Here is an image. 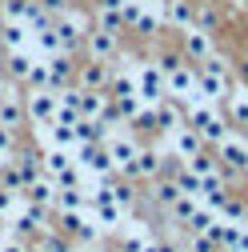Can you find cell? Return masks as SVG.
I'll list each match as a JSON object with an SVG mask.
<instances>
[{
    "label": "cell",
    "mask_w": 248,
    "mask_h": 252,
    "mask_svg": "<svg viewBox=\"0 0 248 252\" xmlns=\"http://www.w3.org/2000/svg\"><path fill=\"white\" fill-rule=\"evenodd\" d=\"M188 124L200 132V140H208V144H220V140L228 136V124H224V116L216 112V104H208V100L188 104Z\"/></svg>",
    "instance_id": "cell-1"
},
{
    "label": "cell",
    "mask_w": 248,
    "mask_h": 252,
    "mask_svg": "<svg viewBox=\"0 0 248 252\" xmlns=\"http://www.w3.org/2000/svg\"><path fill=\"white\" fill-rule=\"evenodd\" d=\"M136 96L144 104H160L168 96V84H164V68L160 60H148V64H136Z\"/></svg>",
    "instance_id": "cell-2"
},
{
    "label": "cell",
    "mask_w": 248,
    "mask_h": 252,
    "mask_svg": "<svg viewBox=\"0 0 248 252\" xmlns=\"http://www.w3.org/2000/svg\"><path fill=\"white\" fill-rule=\"evenodd\" d=\"M24 116L36 124V128H48L56 120V92L52 88H32L24 96Z\"/></svg>",
    "instance_id": "cell-3"
},
{
    "label": "cell",
    "mask_w": 248,
    "mask_h": 252,
    "mask_svg": "<svg viewBox=\"0 0 248 252\" xmlns=\"http://www.w3.org/2000/svg\"><path fill=\"white\" fill-rule=\"evenodd\" d=\"M164 152H168V156H176V160H192L196 152H204V140H200V132L192 128V124L184 120L180 128H172V132H168Z\"/></svg>",
    "instance_id": "cell-4"
},
{
    "label": "cell",
    "mask_w": 248,
    "mask_h": 252,
    "mask_svg": "<svg viewBox=\"0 0 248 252\" xmlns=\"http://www.w3.org/2000/svg\"><path fill=\"white\" fill-rule=\"evenodd\" d=\"M52 28H56V36H60V48L64 52H72L76 44H84V36H88V20L80 16V12H60L56 20H52Z\"/></svg>",
    "instance_id": "cell-5"
},
{
    "label": "cell",
    "mask_w": 248,
    "mask_h": 252,
    "mask_svg": "<svg viewBox=\"0 0 248 252\" xmlns=\"http://www.w3.org/2000/svg\"><path fill=\"white\" fill-rule=\"evenodd\" d=\"M164 84H168V96H172V100L196 104V72H192V68H184V64L168 68V72H164Z\"/></svg>",
    "instance_id": "cell-6"
},
{
    "label": "cell",
    "mask_w": 248,
    "mask_h": 252,
    "mask_svg": "<svg viewBox=\"0 0 248 252\" xmlns=\"http://www.w3.org/2000/svg\"><path fill=\"white\" fill-rule=\"evenodd\" d=\"M104 148H108V156H112V168L128 176V168H132V160H136L140 144H136V140H132L128 132H112V136L104 140Z\"/></svg>",
    "instance_id": "cell-7"
},
{
    "label": "cell",
    "mask_w": 248,
    "mask_h": 252,
    "mask_svg": "<svg viewBox=\"0 0 248 252\" xmlns=\"http://www.w3.org/2000/svg\"><path fill=\"white\" fill-rule=\"evenodd\" d=\"M228 88H232V76H228V72H212V68L196 72V100L216 104V100L228 96Z\"/></svg>",
    "instance_id": "cell-8"
},
{
    "label": "cell",
    "mask_w": 248,
    "mask_h": 252,
    "mask_svg": "<svg viewBox=\"0 0 248 252\" xmlns=\"http://www.w3.org/2000/svg\"><path fill=\"white\" fill-rule=\"evenodd\" d=\"M216 160H224L236 172H248V140L236 136V132H228L220 144H216Z\"/></svg>",
    "instance_id": "cell-9"
},
{
    "label": "cell",
    "mask_w": 248,
    "mask_h": 252,
    "mask_svg": "<svg viewBox=\"0 0 248 252\" xmlns=\"http://www.w3.org/2000/svg\"><path fill=\"white\" fill-rule=\"evenodd\" d=\"M164 156H168L164 148H140V152H136V160H132V168H128V176H144V180H156V176L164 172V164H168Z\"/></svg>",
    "instance_id": "cell-10"
},
{
    "label": "cell",
    "mask_w": 248,
    "mask_h": 252,
    "mask_svg": "<svg viewBox=\"0 0 248 252\" xmlns=\"http://www.w3.org/2000/svg\"><path fill=\"white\" fill-rule=\"evenodd\" d=\"M184 52H188L192 60H200V64H204V60L216 52V48H212V28H204V24L184 28Z\"/></svg>",
    "instance_id": "cell-11"
},
{
    "label": "cell",
    "mask_w": 248,
    "mask_h": 252,
    "mask_svg": "<svg viewBox=\"0 0 248 252\" xmlns=\"http://www.w3.org/2000/svg\"><path fill=\"white\" fill-rule=\"evenodd\" d=\"M12 228L16 236H32V232H44V204H20V212H12Z\"/></svg>",
    "instance_id": "cell-12"
},
{
    "label": "cell",
    "mask_w": 248,
    "mask_h": 252,
    "mask_svg": "<svg viewBox=\"0 0 248 252\" xmlns=\"http://www.w3.org/2000/svg\"><path fill=\"white\" fill-rule=\"evenodd\" d=\"M84 48L92 60H108L116 56V32H108V28H88V36H84Z\"/></svg>",
    "instance_id": "cell-13"
},
{
    "label": "cell",
    "mask_w": 248,
    "mask_h": 252,
    "mask_svg": "<svg viewBox=\"0 0 248 252\" xmlns=\"http://www.w3.org/2000/svg\"><path fill=\"white\" fill-rule=\"evenodd\" d=\"M108 104H112V96L104 88H80V116L84 120H100L108 112Z\"/></svg>",
    "instance_id": "cell-14"
},
{
    "label": "cell",
    "mask_w": 248,
    "mask_h": 252,
    "mask_svg": "<svg viewBox=\"0 0 248 252\" xmlns=\"http://www.w3.org/2000/svg\"><path fill=\"white\" fill-rule=\"evenodd\" d=\"M88 208H92V216H96L100 232H120V224H124V208H120L116 200H96V204H88Z\"/></svg>",
    "instance_id": "cell-15"
},
{
    "label": "cell",
    "mask_w": 248,
    "mask_h": 252,
    "mask_svg": "<svg viewBox=\"0 0 248 252\" xmlns=\"http://www.w3.org/2000/svg\"><path fill=\"white\" fill-rule=\"evenodd\" d=\"M144 244H152V232H148V224H128V220H124L120 224V248L124 252H144Z\"/></svg>",
    "instance_id": "cell-16"
},
{
    "label": "cell",
    "mask_w": 248,
    "mask_h": 252,
    "mask_svg": "<svg viewBox=\"0 0 248 252\" xmlns=\"http://www.w3.org/2000/svg\"><path fill=\"white\" fill-rule=\"evenodd\" d=\"M0 36H4V48H8V52L32 48V28H28V24H20V20H4V28H0Z\"/></svg>",
    "instance_id": "cell-17"
},
{
    "label": "cell",
    "mask_w": 248,
    "mask_h": 252,
    "mask_svg": "<svg viewBox=\"0 0 248 252\" xmlns=\"http://www.w3.org/2000/svg\"><path fill=\"white\" fill-rule=\"evenodd\" d=\"M48 60V80H52V92L68 88V72H72V52H56V56H44Z\"/></svg>",
    "instance_id": "cell-18"
},
{
    "label": "cell",
    "mask_w": 248,
    "mask_h": 252,
    "mask_svg": "<svg viewBox=\"0 0 248 252\" xmlns=\"http://www.w3.org/2000/svg\"><path fill=\"white\" fill-rule=\"evenodd\" d=\"M56 188H60V184H56V180L44 172V176H36L32 184L24 188V200H32V204H44V208H48V204L56 200Z\"/></svg>",
    "instance_id": "cell-19"
},
{
    "label": "cell",
    "mask_w": 248,
    "mask_h": 252,
    "mask_svg": "<svg viewBox=\"0 0 248 252\" xmlns=\"http://www.w3.org/2000/svg\"><path fill=\"white\" fill-rule=\"evenodd\" d=\"M184 124V112H180V100H172V96H164L160 104H156V128L160 132H172V128H180Z\"/></svg>",
    "instance_id": "cell-20"
},
{
    "label": "cell",
    "mask_w": 248,
    "mask_h": 252,
    "mask_svg": "<svg viewBox=\"0 0 248 252\" xmlns=\"http://www.w3.org/2000/svg\"><path fill=\"white\" fill-rule=\"evenodd\" d=\"M164 20H168V24H176L180 32H184V28H192V24H196V8L188 4V0H168Z\"/></svg>",
    "instance_id": "cell-21"
},
{
    "label": "cell",
    "mask_w": 248,
    "mask_h": 252,
    "mask_svg": "<svg viewBox=\"0 0 248 252\" xmlns=\"http://www.w3.org/2000/svg\"><path fill=\"white\" fill-rule=\"evenodd\" d=\"M112 80L108 64L104 60H88V64H80V88H104Z\"/></svg>",
    "instance_id": "cell-22"
},
{
    "label": "cell",
    "mask_w": 248,
    "mask_h": 252,
    "mask_svg": "<svg viewBox=\"0 0 248 252\" xmlns=\"http://www.w3.org/2000/svg\"><path fill=\"white\" fill-rule=\"evenodd\" d=\"M224 104H228V116H232L236 124H248V84H236V88H228Z\"/></svg>",
    "instance_id": "cell-23"
},
{
    "label": "cell",
    "mask_w": 248,
    "mask_h": 252,
    "mask_svg": "<svg viewBox=\"0 0 248 252\" xmlns=\"http://www.w3.org/2000/svg\"><path fill=\"white\" fill-rule=\"evenodd\" d=\"M40 56H32V48H20V52H8V76L16 80H28L32 76V64H36Z\"/></svg>",
    "instance_id": "cell-24"
},
{
    "label": "cell",
    "mask_w": 248,
    "mask_h": 252,
    "mask_svg": "<svg viewBox=\"0 0 248 252\" xmlns=\"http://www.w3.org/2000/svg\"><path fill=\"white\" fill-rule=\"evenodd\" d=\"M60 212H80L88 208V192L84 188H56V200H52Z\"/></svg>",
    "instance_id": "cell-25"
},
{
    "label": "cell",
    "mask_w": 248,
    "mask_h": 252,
    "mask_svg": "<svg viewBox=\"0 0 248 252\" xmlns=\"http://www.w3.org/2000/svg\"><path fill=\"white\" fill-rule=\"evenodd\" d=\"M32 48L40 52V56H56V52H64L60 48V36H56V28L48 24V28H40V32H32Z\"/></svg>",
    "instance_id": "cell-26"
},
{
    "label": "cell",
    "mask_w": 248,
    "mask_h": 252,
    "mask_svg": "<svg viewBox=\"0 0 248 252\" xmlns=\"http://www.w3.org/2000/svg\"><path fill=\"white\" fill-rule=\"evenodd\" d=\"M20 120H24V104L16 96H0V124L4 128H20Z\"/></svg>",
    "instance_id": "cell-27"
},
{
    "label": "cell",
    "mask_w": 248,
    "mask_h": 252,
    "mask_svg": "<svg viewBox=\"0 0 248 252\" xmlns=\"http://www.w3.org/2000/svg\"><path fill=\"white\" fill-rule=\"evenodd\" d=\"M172 180H176V188H180V196H196V200H200V176H196L192 168L172 172Z\"/></svg>",
    "instance_id": "cell-28"
},
{
    "label": "cell",
    "mask_w": 248,
    "mask_h": 252,
    "mask_svg": "<svg viewBox=\"0 0 248 252\" xmlns=\"http://www.w3.org/2000/svg\"><path fill=\"white\" fill-rule=\"evenodd\" d=\"M196 208H200V200H196V196H176V204L168 208V216L176 220V224H188Z\"/></svg>",
    "instance_id": "cell-29"
},
{
    "label": "cell",
    "mask_w": 248,
    "mask_h": 252,
    "mask_svg": "<svg viewBox=\"0 0 248 252\" xmlns=\"http://www.w3.org/2000/svg\"><path fill=\"white\" fill-rule=\"evenodd\" d=\"M176 196H180V188H176V180H156V184H152V200H156V204L172 208V204H176Z\"/></svg>",
    "instance_id": "cell-30"
},
{
    "label": "cell",
    "mask_w": 248,
    "mask_h": 252,
    "mask_svg": "<svg viewBox=\"0 0 248 252\" xmlns=\"http://www.w3.org/2000/svg\"><path fill=\"white\" fill-rule=\"evenodd\" d=\"M184 168H192L196 176H212V172H220V160H216V156H208V152H196L192 160H184Z\"/></svg>",
    "instance_id": "cell-31"
},
{
    "label": "cell",
    "mask_w": 248,
    "mask_h": 252,
    "mask_svg": "<svg viewBox=\"0 0 248 252\" xmlns=\"http://www.w3.org/2000/svg\"><path fill=\"white\" fill-rule=\"evenodd\" d=\"M96 28H108V32H120V28H124V16L116 12V8H96Z\"/></svg>",
    "instance_id": "cell-32"
},
{
    "label": "cell",
    "mask_w": 248,
    "mask_h": 252,
    "mask_svg": "<svg viewBox=\"0 0 248 252\" xmlns=\"http://www.w3.org/2000/svg\"><path fill=\"white\" fill-rule=\"evenodd\" d=\"M36 252H72V248H68V240H64V236H56V232H40Z\"/></svg>",
    "instance_id": "cell-33"
},
{
    "label": "cell",
    "mask_w": 248,
    "mask_h": 252,
    "mask_svg": "<svg viewBox=\"0 0 248 252\" xmlns=\"http://www.w3.org/2000/svg\"><path fill=\"white\" fill-rule=\"evenodd\" d=\"M28 84H32V88H52V80H48V60H44V56L32 64V76H28Z\"/></svg>",
    "instance_id": "cell-34"
},
{
    "label": "cell",
    "mask_w": 248,
    "mask_h": 252,
    "mask_svg": "<svg viewBox=\"0 0 248 252\" xmlns=\"http://www.w3.org/2000/svg\"><path fill=\"white\" fill-rule=\"evenodd\" d=\"M112 200H116V204H120L124 212H128L136 196H132V188H128V184H112Z\"/></svg>",
    "instance_id": "cell-35"
},
{
    "label": "cell",
    "mask_w": 248,
    "mask_h": 252,
    "mask_svg": "<svg viewBox=\"0 0 248 252\" xmlns=\"http://www.w3.org/2000/svg\"><path fill=\"white\" fill-rule=\"evenodd\" d=\"M24 8H28V0H4V20H20L24 24Z\"/></svg>",
    "instance_id": "cell-36"
},
{
    "label": "cell",
    "mask_w": 248,
    "mask_h": 252,
    "mask_svg": "<svg viewBox=\"0 0 248 252\" xmlns=\"http://www.w3.org/2000/svg\"><path fill=\"white\" fill-rule=\"evenodd\" d=\"M12 148H16L12 128H4V124H0V156H4V160H12Z\"/></svg>",
    "instance_id": "cell-37"
},
{
    "label": "cell",
    "mask_w": 248,
    "mask_h": 252,
    "mask_svg": "<svg viewBox=\"0 0 248 252\" xmlns=\"http://www.w3.org/2000/svg\"><path fill=\"white\" fill-rule=\"evenodd\" d=\"M220 216H224V220H232V224H244V204H236V200H224Z\"/></svg>",
    "instance_id": "cell-38"
},
{
    "label": "cell",
    "mask_w": 248,
    "mask_h": 252,
    "mask_svg": "<svg viewBox=\"0 0 248 252\" xmlns=\"http://www.w3.org/2000/svg\"><path fill=\"white\" fill-rule=\"evenodd\" d=\"M16 212V192H8V188H0V220H8Z\"/></svg>",
    "instance_id": "cell-39"
},
{
    "label": "cell",
    "mask_w": 248,
    "mask_h": 252,
    "mask_svg": "<svg viewBox=\"0 0 248 252\" xmlns=\"http://www.w3.org/2000/svg\"><path fill=\"white\" fill-rule=\"evenodd\" d=\"M220 244H216L208 232H192V252H216Z\"/></svg>",
    "instance_id": "cell-40"
},
{
    "label": "cell",
    "mask_w": 248,
    "mask_h": 252,
    "mask_svg": "<svg viewBox=\"0 0 248 252\" xmlns=\"http://www.w3.org/2000/svg\"><path fill=\"white\" fill-rule=\"evenodd\" d=\"M40 4H44L48 12H56V16H60V12H68V0H40Z\"/></svg>",
    "instance_id": "cell-41"
},
{
    "label": "cell",
    "mask_w": 248,
    "mask_h": 252,
    "mask_svg": "<svg viewBox=\"0 0 248 252\" xmlns=\"http://www.w3.org/2000/svg\"><path fill=\"white\" fill-rule=\"evenodd\" d=\"M232 252H248V220L240 224V236H236V248Z\"/></svg>",
    "instance_id": "cell-42"
},
{
    "label": "cell",
    "mask_w": 248,
    "mask_h": 252,
    "mask_svg": "<svg viewBox=\"0 0 248 252\" xmlns=\"http://www.w3.org/2000/svg\"><path fill=\"white\" fill-rule=\"evenodd\" d=\"M144 252H176L172 244H160V240H152V244H144Z\"/></svg>",
    "instance_id": "cell-43"
},
{
    "label": "cell",
    "mask_w": 248,
    "mask_h": 252,
    "mask_svg": "<svg viewBox=\"0 0 248 252\" xmlns=\"http://www.w3.org/2000/svg\"><path fill=\"white\" fill-rule=\"evenodd\" d=\"M0 96H8V84H4V76H0Z\"/></svg>",
    "instance_id": "cell-44"
},
{
    "label": "cell",
    "mask_w": 248,
    "mask_h": 252,
    "mask_svg": "<svg viewBox=\"0 0 248 252\" xmlns=\"http://www.w3.org/2000/svg\"><path fill=\"white\" fill-rule=\"evenodd\" d=\"M228 4H232V8H244V4H248V0H228Z\"/></svg>",
    "instance_id": "cell-45"
},
{
    "label": "cell",
    "mask_w": 248,
    "mask_h": 252,
    "mask_svg": "<svg viewBox=\"0 0 248 252\" xmlns=\"http://www.w3.org/2000/svg\"><path fill=\"white\" fill-rule=\"evenodd\" d=\"M240 68H244V76H248V60H244V64H240Z\"/></svg>",
    "instance_id": "cell-46"
},
{
    "label": "cell",
    "mask_w": 248,
    "mask_h": 252,
    "mask_svg": "<svg viewBox=\"0 0 248 252\" xmlns=\"http://www.w3.org/2000/svg\"><path fill=\"white\" fill-rule=\"evenodd\" d=\"M4 164H8V160H4V156H0V168H4Z\"/></svg>",
    "instance_id": "cell-47"
},
{
    "label": "cell",
    "mask_w": 248,
    "mask_h": 252,
    "mask_svg": "<svg viewBox=\"0 0 248 252\" xmlns=\"http://www.w3.org/2000/svg\"><path fill=\"white\" fill-rule=\"evenodd\" d=\"M0 232H4V220H0Z\"/></svg>",
    "instance_id": "cell-48"
},
{
    "label": "cell",
    "mask_w": 248,
    "mask_h": 252,
    "mask_svg": "<svg viewBox=\"0 0 248 252\" xmlns=\"http://www.w3.org/2000/svg\"><path fill=\"white\" fill-rule=\"evenodd\" d=\"M120 252H124V248H120Z\"/></svg>",
    "instance_id": "cell-49"
}]
</instances>
